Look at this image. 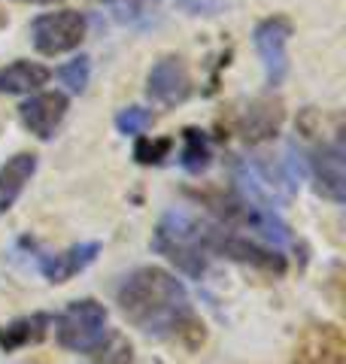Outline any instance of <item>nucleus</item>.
<instances>
[{"label": "nucleus", "mask_w": 346, "mask_h": 364, "mask_svg": "<svg viewBox=\"0 0 346 364\" xmlns=\"http://www.w3.org/2000/svg\"><path fill=\"white\" fill-rule=\"evenodd\" d=\"M170 149H173L170 136H161V140H149V136H140V140H137V149H134V158L140 164H158V161H164Z\"/></svg>", "instance_id": "obj_19"}, {"label": "nucleus", "mask_w": 346, "mask_h": 364, "mask_svg": "<svg viewBox=\"0 0 346 364\" xmlns=\"http://www.w3.org/2000/svg\"><path fill=\"white\" fill-rule=\"evenodd\" d=\"M33 170H37V155L31 152H19L0 167V215L13 207L16 198L25 191Z\"/></svg>", "instance_id": "obj_13"}, {"label": "nucleus", "mask_w": 346, "mask_h": 364, "mask_svg": "<svg viewBox=\"0 0 346 364\" xmlns=\"http://www.w3.org/2000/svg\"><path fill=\"white\" fill-rule=\"evenodd\" d=\"M49 70L43 64L33 61H16L0 70V91L6 95H28V91H37L40 85L49 82Z\"/></svg>", "instance_id": "obj_15"}, {"label": "nucleus", "mask_w": 346, "mask_h": 364, "mask_svg": "<svg viewBox=\"0 0 346 364\" xmlns=\"http://www.w3.org/2000/svg\"><path fill=\"white\" fill-rule=\"evenodd\" d=\"M206 252H219L231 261H240V264H249V267H258L264 273H285V258L276 252V249H268L249 237H240V234H228V231H219V228H206Z\"/></svg>", "instance_id": "obj_5"}, {"label": "nucleus", "mask_w": 346, "mask_h": 364, "mask_svg": "<svg viewBox=\"0 0 346 364\" xmlns=\"http://www.w3.org/2000/svg\"><path fill=\"white\" fill-rule=\"evenodd\" d=\"M313 176L319 195H325L334 203H343L346 198V158H343V143L322 146L313 155Z\"/></svg>", "instance_id": "obj_10"}, {"label": "nucleus", "mask_w": 346, "mask_h": 364, "mask_svg": "<svg viewBox=\"0 0 346 364\" xmlns=\"http://www.w3.org/2000/svg\"><path fill=\"white\" fill-rule=\"evenodd\" d=\"M152 246L189 277L201 279L206 270V228L186 213H167L152 237Z\"/></svg>", "instance_id": "obj_2"}, {"label": "nucleus", "mask_w": 346, "mask_h": 364, "mask_svg": "<svg viewBox=\"0 0 346 364\" xmlns=\"http://www.w3.org/2000/svg\"><path fill=\"white\" fill-rule=\"evenodd\" d=\"M28 4H61V0H28Z\"/></svg>", "instance_id": "obj_22"}, {"label": "nucleus", "mask_w": 346, "mask_h": 364, "mask_svg": "<svg viewBox=\"0 0 346 364\" xmlns=\"http://www.w3.org/2000/svg\"><path fill=\"white\" fill-rule=\"evenodd\" d=\"M292 37V25L283 16L264 18L256 28V49L261 55L264 73H268V85H280L288 70V58H285V43Z\"/></svg>", "instance_id": "obj_8"}, {"label": "nucleus", "mask_w": 346, "mask_h": 364, "mask_svg": "<svg viewBox=\"0 0 346 364\" xmlns=\"http://www.w3.org/2000/svg\"><path fill=\"white\" fill-rule=\"evenodd\" d=\"M91 355H98V364H134V346L122 334H107Z\"/></svg>", "instance_id": "obj_17"}, {"label": "nucleus", "mask_w": 346, "mask_h": 364, "mask_svg": "<svg viewBox=\"0 0 346 364\" xmlns=\"http://www.w3.org/2000/svg\"><path fill=\"white\" fill-rule=\"evenodd\" d=\"M283 119H285V109L280 100H273V97L252 100L249 109L243 112V119H240V134H243L249 143H264L280 134Z\"/></svg>", "instance_id": "obj_11"}, {"label": "nucleus", "mask_w": 346, "mask_h": 364, "mask_svg": "<svg viewBox=\"0 0 346 364\" xmlns=\"http://www.w3.org/2000/svg\"><path fill=\"white\" fill-rule=\"evenodd\" d=\"M119 306L125 318L146 334H170L189 346L204 343V322L192 313L182 282L161 267L134 270L119 286Z\"/></svg>", "instance_id": "obj_1"}, {"label": "nucleus", "mask_w": 346, "mask_h": 364, "mask_svg": "<svg viewBox=\"0 0 346 364\" xmlns=\"http://www.w3.org/2000/svg\"><path fill=\"white\" fill-rule=\"evenodd\" d=\"M52 325V316L46 313H33V316H25V318H16L0 328V349L4 352H16L21 346H31V343H40L46 337Z\"/></svg>", "instance_id": "obj_14"}, {"label": "nucleus", "mask_w": 346, "mask_h": 364, "mask_svg": "<svg viewBox=\"0 0 346 364\" xmlns=\"http://www.w3.org/2000/svg\"><path fill=\"white\" fill-rule=\"evenodd\" d=\"M98 252H100V243H79L58 255L40 258V270L49 282H67V279H73L79 270H85L91 261L98 258Z\"/></svg>", "instance_id": "obj_12"}, {"label": "nucleus", "mask_w": 346, "mask_h": 364, "mask_svg": "<svg viewBox=\"0 0 346 364\" xmlns=\"http://www.w3.org/2000/svg\"><path fill=\"white\" fill-rule=\"evenodd\" d=\"M31 37L37 52L43 55H64L73 52L85 40V16L76 9H61V13H46L31 25Z\"/></svg>", "instance_id": "obj_4"}, {"label": "nucleus", "mask_w": 346, "mask_h": 364, "mask_svg": "<svg viewBox=\"0 0 346 364\" xmlns=\"http://www.w3.org/2000/svg\"><path fill=\"white\" fill-rule=\"evenodd\" d=\"M346 361V337L337 325L322 322L310 325L295 346L292 364H343Z\"/></svg>", "instance_id": "obj_7"}, {"label": "nucleus", "mask_w": 346, "mask_h": 364, "mask_svg": "<svg viewBox=\"0 0 346 364\" xmlns=\"http://www.w3.org/2000/svg\"><path fill=\"white\" fill-rule=\"evenodd\" d=\"M182 167L189 170V173H201V170L210 167V140H206V134L198 131V128H186L182 131Z\"/></svg>", "instance_id": "obj_16"}, {"label": "nucleus", "mask_w": 346, "mask_h": 364, "mask_svg": "<svg viewBox=\"0 0 346 364\" xmlns=\"http://www.w3.org/2000/svg\"><path fill=\"white\" fill-rule=\"evenodd\" d=\"M146 95L155 100L158 107H177L192 95V76L189 67L182 64L177 55H164L152 64L146 79Z\"/></svg>", "instance_id": "obj_6"}, {"label": "nucleus", "mask_w": 346, "mask_h": 364, "mask_svg": "<svg viewBox=\"0 0 346 364\" xmlns=\"http://www.w3.org/2000/svg\"><path fill=\"white\" fill-rule=\"evenodd\" d=\"M19 116L33 136L49 140L55 128L67 116V97L61 91H43V95H33L31 100H25V104L19 107Z\"/></svg>", "instance_id": "obj_9"}, {"label": "nucleus", "mask_w": 346, "mask_h": 364, "mask_svg": "<svg viewBox=\"0 0 346 364\" xmlns=\"http://www.w3.org/2000/svg\"><path fill=\"white\" fill-rule=\"evenodd\" d=\"M115 128H119L122 134H143L152 128V112L143 109V107H128V109H122L119 116H115Z\"/></svg>", "instance_id": "obj_18"}, {"label": "nucleus", "mask_w": 346, "mask_h": 364, "mask_svg": "<svg viewBox=\"0 0 346 364\" xmlns=\"http://www.w3.org/2000/svg\"><path fill=\"white\" fill-rule=\"evenodd\" d=\"M6 25H9V16L4 13V9H0V28H6Z\"/></svg>", "instance_id": "obj_21"}, {"label": "nucleus", "mask_w": 346, "mask_h": 364, "mask_svg": "<svg viewBox=\"0 0 346 364\" xmlns=\"http://www.w3.org/2000/svg\"><path fill=\"white\" fill-rule=\"evenodd\" d=\"M55 334H58V343L70 352H95L103 337H107V306L83 298L70 304L67 310L58 316L55 322Z\"/></svg>", "instance_id": "obj_3"}, {"label": "nucleus", "mask_w": 346, "mask_h": 364, "mask_svg": "<svg viewBox=\"0 0 346 364\" xmlns=\"http://www.w3.org/2000/svg\"><path fill=\"white\" fill-rule=\"evenodd\" d=\"M58 79H61L70 91H85V85H88V58H76L70 64H64L61 70H58Z\"/></svg>", "instance_id": "obj_20"}]
</instances>
